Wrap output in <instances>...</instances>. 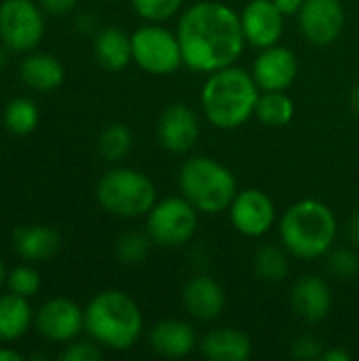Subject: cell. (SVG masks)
<instances>
[{
	"instance_id": "4fadbf2b",
	"label": "cell",
	"mask_w": 359,
	"mask_h": 361,
	"mask_svg": "<svg viewBox=\"0 0 359 361\" xmlns=\"http://www.w3.org/2000/svg\"><path fill=\"white\" fill-rule=\"evenodd\" d=\"M245 42L258 49L277 44L284 32V13L273 0H250L241 13Z\"/></svg>"
},
{
	"instance_id": "ac0fdd59",
	"label": "cell",
	"mask_w": 359,
	"mask_h": 361,
	"mask_svg": "<svg viewBox=\"0 0 359 361\" xmlns=\"http://www.w3.org/2000/svg\"><path fill=\"white\" fill-rule=\"evenodd\" d=\"M195 330L182 319H165L150 330V347L163 357H184L195 349Z\"/></svg>"
},
{
	"instance_id": "ffe728a7",
	"label": "cell",
	"mask_w": 359,
	"mask_h": 361,
	"mask_svg": "<svg viewBox=\"0 0 359 361\" xmlns=\"http://www.w3.org/2000/svg\"><path fill=\"white\" fill-rule=\"evenodd\" d=\"M201 353L212 361H245L252 355V343L235 328H218L203 336Z\"/></svg>"
},
{
	"instance_id": "7c38bea8",
	"label": "cell",
	"mask_w": 359,
	"mask_h": 361,
	"mask_svg": "<svg viewBox=\"0 0 359 361\" xmlns=\"http://www.w3.org/2000/svg\"><path fill=\"white\" fill-rule=\"evenodd\" d=\"M229 209L233 226L245 237H262L275 222V205L271 197L256 188L237 192Z\"/></svg>"
},
{
	"instance_id": "d590c367",
	"label": "cell",
	"mask_w": 359,
	"mask_h": 361,
	"mask_svg": "<svg viewBox=\"0 0 359 361\" xmlns=\"http://www.w3.org/2000/svg\"><path fill=\"white\" fill-rule=\"evenodd\" d=\"M322 360L324 361H349L351 360V355H349L347 351H343V349H330V351H324Z\"/></svg>"
},
{
	"instance_id": "9a60e30c",
	"label": "cell",
	"mask_w": 359,
	"mask_h": 361,
	"mask_svg": "<svg viewBox=\"0 0 359 361\" xmlns=\"http://www.w3.org/2000/svg\"><path fill=\"white\" fill-rule=\"evenodd\" d=\"M159 142L169 152H186L199 140V118L184 104H171L159 118Z\"/></svg>"
},
{
	"instance_id": "83f0119b",
	"label": "cell",
	"mask_w": 359,
	"mask_h": 361,
	"mask_svg": "<svg viewBox=\"0 0 359 361\" xmlns=\"http://www.w3.org/2000/svg\"><path fill=\"white\" fill-rule=\"evenodd\" d=\"M150 243H152V239H150L148 233H146V235H144V233H135V231L125 233V235L116 241V250H114L118 262L129 264V267L144 262L146 256H148V252H150Z\"/></svg>"
},
{
	"instance_id": "603a6c76",
	"label": "cell",
	"mask_w": 359,
	"mask_h": 361,
	"mask_svg": "<svg viewBox=\"0 0 359 361\" xmlns=\"http://www.w3.org/2000/svg\"><path fill=\"white\" fill-rule=\"evenodd\" d=\"M93 51H95L97 61L110 72H118V70L127 68V63L133 59L131 36H127L118 27H104L95 36Z\"/></svg>"
},
{
	"instance_id": "1f68e13d",
	"label": "cell",
	"mask_w": 359,
	"mask_h": 361,
	"mask_svg": "<svg viewBox=\"0 0 359 361\" xmlns=\"http://www.w3.org/2000/svg\"><path fill=\"white\" fill-rule=\"evenodd\" d=\"M63 361H97L102 360V351L93 343H70L68 349L59 355Z\"/></svg>"
},
{
	"instance_id": "4dcf8cb0",
	"label": "cell",
	"mask_w": 359,
	"mask_h": 361,
	"mask_svg": "<svg viewBox=\"0 0 359 361\" xmlns=\"http://www.w3.org/2000/svg\"><path fill=\"white\" fill-rule=\"evenodd\" d=\"M330 271L339 277H353L359 271V258L351 250H336L330 254Z\"/></svg>"
},
{
	"instance_id": "d6986e66",
	"label": "cell",
	"mask_w": 359,
	"mask_h": 361,
	"mask_svg": "<svg viewBox=\"0 0 359 361\" xmlns=\"http://www.w3.org/2000/svg\"><path fill=\"white\" fill-rule=\"evenodd\" d=\"M15 252L28 262L49 260L59 250V233L47 224H23L13 235Z\"/></svg>"
},
{
	"instance_id": "f35d334b",
	"label": "cell",
	"mask_w": 359,
	"mask_h": 361,
	"mask_svg": "<svg viewBox=\"0 0 359 361\" xmlns=\"http://www.w3.org/2000/svg\"><path fill=\"white\" fill-rule=\"evenodd\" d=\"M349 237H351V241L359 245V216H353L351 218V222H349Z\"/></svg>"
},
{
	"instance_id": "484cf974",
	"label": "cell",
	"mask_w": 359,
	"mask_h": 361,
	"mask_svg": "<svg viewBox=\"0 0 359 361\" xmlns=\"http://www.w3.org/2000/svg\"><path fill=\"white\" fill-rule=\"evenodd\" d=\"M254 267H256V273L264 281L277 283L288 277L290 258H288L286 250H281L277 245H262L254 256Z\"/></svg>"
},
{
	"instance_id": "cb8c5ba5",
	"label": "cell",
	"mask_w": 359,
	"mask_h": 361,
	"mask_svg": "<svg viewBox=\"0 0 359 361\" xmlns=\"http://www.w3.org/2000/svg\"><path fill=\"white\" fill-rule=\"evenodd\" d=\"M254 114L267 127H284L294 116V102L284 91H264L258 97Z\"/></svg>"
},
{
	"instance_id": "e575fe53",
	"label": "cell",
	"mask_w": 359,
	"mask_h": 361,
	"mask_svg": "<svg viewBox=\"0 0 359 361\" xmlns=\"http://www.w3.org/2000/svg\"><path fill=\"white\" fill-rule=\"evenodd\" d=\"M273 2H275V6L284 15H296V13H300V8L305 4V0H273Z\"/></svg>"
},
{
	"instance_id": "f546056e",
	"label": "cell",
	"mask_w": 359,
	"mask_h": 361,
	"mask_svg": "<svg viewBox=\"0 0 359 361\" xmlns=\"http://www.w3.org/2000/svg\"><path fill=\"white\" fill-rule=\"evenodd\" d=\"M184 0H131L135 13L148 21H165L174 17Z\"/></svg>"
},
{
	"instance_id": "e0dca14e",
	"label": "cell",
	"mask_w": 359,
	"mask_h": 361,
	"mask_svg": "<svg viewBox=\"0 0 359 361\" xmlns=\"http://www.w3.org/2000/svg\"><path fill=\"white\" fill-rule=\"evenodd\" d=\"M292 307L305 322H322L332 307V294L324 279L303 277L292 288Z\"/></svg>"
},
{
	"instance_id": "8992f818",
	"label": "cell",
	"mask_w": 359,
	"mask_h": 361,
	"mask_svg": "<svg viewBox=\"0 0 359 361\" xmlns=\"http://www.w3.org/2000/svg\"><path fill=\"white\" fill-rule=\"evenodd\" d=\"M99 205L118 218H138L157 203V188L148 176L129 167H116L102 176L97 184Z\"/></svg>"
},
{
	"instance_id": "2e32d148",
	"label": "cell",
	"mask_w": 359,
	"mask_h": 361,
	"mask_svg": "<svg viewBox=\"0 0 359 361\" xmlns=\"http://www.w3.org/2000/svg\"><path fill=\"white\" fill-rule=\"evenodd\" d=\"M182 302L193 317L209 322L216 319L224 309V290L216 279L207 275H197L184 286Z\"/></svg>"
},
{
	"instance_id": "8d00e7d4",
	"label": "cell",
	"mask_w": 359,
	"mask_h": 361,
	"mask_svg": "<svg viewBox=\"0 0 359 361\" xmlns=\"http://www.w3.org/2000/svg\"><path fill=\"white\" fill-rule=\"evenodd\" d=\"M93 23H95V19H93L91 15H87V13H83V15L76 17V27H80L83 32L93 30Z\"/></svg>"
},
{
	"instance_id": "ba28073f",
	"label": "cell",
	"mask_w": 359,
	"mask_h": 361,
	"mask_svg": "<svg viewBox=\"0 0 359 361\" xmlns=\"http://www.w3.org/2000/svg\"><path fill=\"white\" fill-rule=\"evenodd\" d=\"M133 61L150 74H171L182 63V47L178 34L161 25H142L131 34Z\"/></svg>"
},
{
	"instance_id": "3957f363",
	"label": "cell",
	"mask_w": 359,
	"mask_h": 361,
	"mask_svg": "<svg viewBox=\"0 0 359 361\" xmlns=\"http://www.w3.org/2000/svg\"><path fill=\"white\" fill-rule=\"evenodd\" d=\"M144 319L135 300L121 290L99 292L85 309V330L108 349L127 351L142 336Z\"/></svg>"
},
{
	"instance_id": "4316f807",
	"label": "cell",
	"mask_w": 359,
	"mask_h": 361,
	"mask_svg": "<svg viewBox=\"0 0 359 361\" xmlns=\"http://www.w3.org/2000/svg\"><path fill=\"white\" fill-rule=\"evenodd\" d=\"M133 146V135L129 131L127 125H121V123H112L108 125L102 135H99V142H97V148L102 152L104 159L108 161H121L129 154Z\"/></svg>"
},
{
	"instance_id": "d4e9b609",
	"label": "cell",
	"mask_w": 359,
	"mask_h": 361,
	"mask_svg": "<svg viewBox=\"0 0 359 361\" xmlns=\"http://www.w3.org/2000/svg\"><path fill=\"white\" fill-rule=\"evenodd\" d=\"M4 127L15 135H28L36 129L40 121L38 106L28 97H15L6 104L2 114Z\"/></svg>"
},
{
	"instance_id": "ab89813d",
	"label": "cell",
	"mask_w": 359,
	"mask_h": 361,
	"mask_svg": "<svg viewBox=\"0 0 359 361\" xmlns=\"http://www.w3.org/2000/svg\"><path fill=\"white\" fill-rule=\"evenodd\" d=\"M351 106H353V110L359 114V85L351 91Z\"/></svg>"
},
{
	"instance_id": "8fae6325",
	"label": "cell",
	"mask_w": 359,
	"mask_h": 361,
	"mask_svg": "<svg viewBox=\"0 0 359 361\" xmlns=\"http://www.w3.org/2000/svg\"><path fill=\"white\" fill-rule=\"evenodd\" d=\"M298 23L305 38L313 44H332L345 27V8L341 0H305Z\"/></svg>"
},
{
	"instance_id": "277c9868",
	"label": "cell",
	"mask_w": 359,
	"mask_h": 361,
	"mask_svg": "<svg viewBox=\"0 0 359 361\" xmlns=\"http://www.w3.org/2000/svg\"><path fill=\"white\" fill-rule=\"evenodd\" d=\"M336 218L328 205L315 199L294 203L279 222L284 247L303 260H315L330 252L336 239Z\"/></svg>"
},
{
	"instance_id": "b9f144b4",
	"label": "cell",
	"mask_w": 359,
	"mask_h": 361,
	"mask_svg": "<svg viewBox=\"0 0 359 361\" xmlns=\"http://www.w3.org/2000/svg\"><path fill=\"white\" fill-rule=\"evenodd\" d=\"M2 281H6V267H4V262L0 258V286H2Z\"/></svg>"
},
{
	"instance_id": "d6a6232c",
	"label": "cell",
	"mask_w": 359,
	"mask_h": 361,
	"mask_svg": "<svg viewBox=\"0 0 359 361\" xmlns=\"http://www.w3.org/2000/svg\"><path fill=\"white\" fill-rule=\"evenodd\" d=\"M294 357L298 360H317L324 355V347H322V341H317L315 336L311 334H305L300 336L296 343H294V349H292Z\"/></svg>"
},
{
	"instance_id": "6da1fadb",
	"label": "cell",
	"mask_w": 359,
	"mask_h": 361,
	"mask_svg": "<svg viewBox=\"0 0 359 361\" xmlns=\"http://www.w3.org/2000/svg\"><path fill=\"white\" fill-rule=\"evenodd\" d=\"M176 34L184 63L207 74L233 66L245 44L241 17L229 4L214 0L188 6Z\"/></svg>"
},
{
	"instance_id": "52a82bcc",
	"label": "cell",
	"mask_w": 359,
	"mask_h": 361,
	"mask_svg": "<svg viewBox=\"0 0 359 361\" xmlns=\"http://www.w3.org/2000/svg\"><path fill=\"white\" fill-rule=\"evenodd\" d=\"M197 231V209L184 197H171L148 212L146 233L161 247H180L190 241Z\"/></svg>"
},
{
	"instance_id": "7a4b0ae2",
	"label": "cell",
	"mask_w": 359,
	"mask_h": 361,
	"mask_svg": "<svg viewBox=\"0 0 359 361\" xmlns=\"http://www.w3.org/2000/svg\"><path fill=\"white\" fill-rule=\"evenodd\" d=\"M260 87L254 76L241 68L226 66L209 74L201 91V104L207 121L218 129H237L254 112Z\"/></svg>"
},
{
	"instance_id": "5b68a950",
	"label": "cell",
	"mask_w": 359,
	"mask_h": 361,
	"mask_svg": "<svg viewBox=\"0 0 359 361\" xmlns=\"http://www.w3.org/2000/svg\"><path fill=\"white\" fill-rule=\"evenodd\" d=\"M180 190L197 212L220 214L231 207L237 195V182L222 163L209 157H195L180 169Z\"/></svg>"
},
{
	"instance_id": "5bb4252c",
	"label": "cell",
	"mask_w": 359,
	"mask_h": 361,
	"mask_svg": "<svg viewBox=\"0 0 359 361\" xmlns=\"http://www.w3.org/2000/svg\"><path fill=\"white\" fill-rule=\"evenodd\" d=\"M298 74L296 55L286 47H267L256 57L252 76L260 91H286Z\"/></svg>"
},
{
	"instance_id": "836d02e7",
	"label": "cell",
	"mask_w": 359,
	"mask_h": 361,
	"mask_svg": "<svg viewBox=\"0 0 359 361\" xmlns=\"http://www.w3.org/2000/svg\"><path fill=\"white\" fill-rule=\"evenodd\" d=\"M76 2L78 0H38L42 11L53 13V15H63V13L72 11L76 6Z\"/></svg>"
},
{
	"instance_id": "30bf717a",
	"label": "cell",
	"mask_w": 359,
	"mask_h": 361,
	"mask_svg": "<svg viewBox=\"0 0 359 361\" xmlns=\"http://www.w3.org/2000/svg\"><path fill=\"white\" fill-rule=\"evenodd\" d=\"M34 326L51 343H72L85 328V311L70 298H51L34 313Z\"/></svg>"
},
{
	"instance_id": "60d3db41",
	"label": "cell",
	"mask_w": 359,
	"mask_h": 361,
	"mask_svg": "<svg viewBox=\"0 0 359 361\" xmlns=\"http://www.w3.org/2000/svg\"><path fill=\"white\" fill-rule=\"evenodd\" d=\"M6 61H8V55H6V49L0 47V72L6 68Z\"/></svg>"
},
{
	"instance_id": "7402d4cb",
	"label": "cell",
	"mask_w": 359,
	"mask_h": 361,
	"mask_svg": "<svg viewBox=\"0 0 359 361\" xmlns=\"http://www.w3.org/2000/svg\"><path fill=\"white\" fill-rule=\"evenodd\" d=\"M34 322V311L28 298L8 292L0 294V341L11 343L21 338Z\"/></svg>"
},
{
	"instance_id": "44dd1931",
	"label": "cell",
	"mask_w": 359,
	"mask_h": 361,
	"mask_svg": "<svg viewBox=\"0 0 359 361\" xmlns=\"http://www.w3.org/2000/svg\"><path fill=\"white\" fill-rule=\"evenodd\" d=\"M19 74L21 80L36 91H55L66 78V68L49 53H32L23 57Z\"/></svg>"
},
{
	"instance_id": "74e56055",
	"label": "cell",
	"mask_w": 359,
	"mask_h": 361,
	"mask_svg": "<svg viewBox=\"0 0 359 361\" xmlns=\"http://www.w3.org/2000/svg\"><path fill=\"white\" fill-rule=\"evenodd\" d=\"M0 361H23V355H21V353H17L15 349L0 347Z\"/></svg>"
},
{
	"instance_id": "9c48e42d",
	"label": "cell",
	"mask_w": 359,
	"mask_h": 361,
	"mask_svg": "<svg viewBox=\"0 0 359 361\" xmlns=\"http://www.w3.org/2000/svg\"><path fill=\"white\" fill-rule=\"evenodd\" d=\"M44 36L42 6L32 0H4L0 4V38L13 51H32Z\"/></svg>"
},
{
	"instance_id": "f1b7e54d",
	"label": "cell",
	"mask_w": 359,
	"mask_h": 361,
	"mask_svg": "<svg viewBox=\"0 0 359 361\" xmlns=\"http://www.w3.org/2000/svg\"><path fill=\"white\" fill-rule=\"evenodd\" d=\"M6 286H8V292H15L23 298H32L40 290V275L34 267L21 264V267H15L6 275Z\"/></svg>"
}]
</instances>
